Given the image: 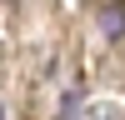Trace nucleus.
Instances as JSON below:
<instances>
[{"mask_svg":"<svg viewBox=\"0 0 125 120\" xmlns=\"http://www.w3.org/2000/svg\"><path fill=\"white\" fill-rule=\"evenodd\" d=\"M100 30H105V35H125V5H120V0H115V5H105V15H100Z\"/></svg>","mask_w":125,"mask_h":120,"instance_id":"obj_1","label":"nucleus"},{"mask_svg":"<svg viewBox=\"0 0 125 120\" xmlns=\"http://www.w3.org/2000/svg\"><path fill=\"white\" fill-rule=\"evenodd\" d=\"M0 120H5V110H0Z\"/></svg>","mask_w":125,"mask_h":120,"instance_id":"obj_2","label":"nucleus"}]
</instances>
